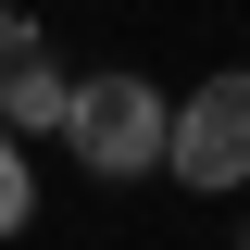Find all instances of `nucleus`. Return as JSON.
I'll return each instance as SVG.
<instances>
[{"instance_id": "nucleus-1", "label": "nucleus", "mask_w": 250, "mask_h": 250, "mask_svg": "<svg viewBox=\"0 0 250 250\" xmlns=\"http://www.w3.org/2000/svg\"><path fill=\"white\" fill-rule=\"evenodd\" d=\"M163 125H175V100L150 88V75H75V113H62V150H75V175L125 188V175H163Z\"/></svg>"}, {"instance_id": "nucleus-2", "label": "nucleus", "mask_w": 250, "mask_h": 250, "mask_svg": "<svg viewBox=\"0 0 250 250\" xmlns=\"http://www.w3.org/2000/svg\"><path fill=\"white\" fill-rule=\"evenodd\" d=\"M163 175L200 188V200L250 188V62H238V75H200V88L175 100V125H163Z\"/></svg>"}, {"instance_id": "nucleus-3", "label": "nucleus", "mask_w": 250, "mask_h": 250, "mask_svg": "<svg viewBox=\"0 0 250 250\" xmlns=\"http://www.w3.org/2000/svg\"><path fill=\"white\" fill-rule=\"evenodd\" d=\"M62 113H75V75H62L50 50H38V25L0 50V138H62Z\"/></svg>"}, {"instance_id": "nucleus-4", "label": "nucleus", "mask_w": 250, "mask_h": 250, "mask_svg": "<svg viewBox=\"0 0 250 250\" xmlns=\"http://www.w3.org/2000/svg\"><path fill=\"white\" fill-rule=\"evenodd\" d=\"M38 225V175H25V138H0V238Z\"/></svg>"}, {"instance_id": "nucleus-5", "label": "nucleus", "mask_w": 250, "mask_h": 250, "mask_svg": "<svg viewBox=\"0 0 250 250\" xmlns=\"http://www.w3.org/2000/svg\"><path fill=\"white\" fill-rule=\"evenodd\" d=\"M13 38H25V13H13V0H0V50H13Z\"/></svg>"}, {"instance_id": "nucleus-6", "label": "nucleus", "mask_w": 250, "mask_h": 250, "mask_svg": "<svg viewBox=\"0 0 250 250\" xmlns=\"http://www.w3.org/2000/svg\"><path fill=\"white\" fill-rule=\"evenodd\" d=\"M238 250H250V225H238Z\"/></svg>"}]
</instances>
